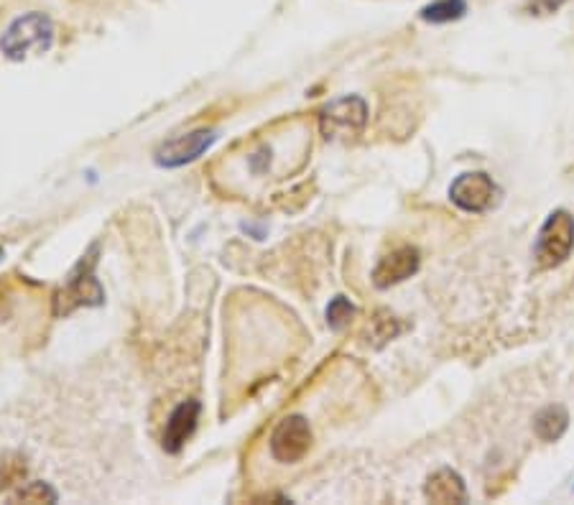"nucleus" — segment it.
<instances>
[{
  "instance_id": "obj_15",
  "label": "nucleus",
  "mask_w": 574,
  "mask_h": 505,
  "mask_svg": "<svg viewBox=\"0 0 574 505\" xmlns=\"http://www.w3.org/2000/svg\"><path fill=\"white\" fill-rule=\"evenodd\" d=\"M564 0H544V8L546 11H557L559 6H562Z\"/></svg>"
},
{
  "instance_id": "obj_12",
  "label": "nucleus",
  "mask_w": 574,
  "mask_h": 505,
  "mask_svg": "<svg viewBox=\"0 0 574 505\" xmlns=\"http://www.w3.org/2000/svg\"><path fill=\"white\" fill-rule=\"evenodd\" d=\"M467 13L465 0H434L432 6H427L421 11V18L429 23H449L457 21Z\"/></svg>"
},
{
  "instance_id": "obj_10",
  "label": "nucleus",
  "mask_w": 574,
  "mask_h": 505,
  "mask_svg": "<svg viewBox=\"0 0 574 505\" xmlns=\"http://www.w3.org/2000/svg\"><path fill=\"white\" fill-rule=\"evenodd\" d=\"M424 495H427L432 503H467V488L462 483V477L457 475L455 470L449 467H442V470L434 472L427 480V488H424Z\"/></svg>"
},
{
  "instance_id": "obj_2",
  "label": "nucleus",
  "mask_w": 574,
  "mask_h": 505,
  "mask_svg": "<svg viewBox=\"0 0 574 505\" xmlns=\"http://www.w3.org/2000/svg\"><path fill=\"white\" fill-rule=\"evenodd\" d=\"M574 248V217L557 210L546 217L536 240V261L541 268H554L569 258Z\"/></svg>"
},
{
  "instance_id": "obj_11",
  "label": "nucleus",
  "mask_w": 574,
  "mask_h": 505,
  "mask_svg": "<svg viewBox=\"0 0 574 505\" xmlns=\"http://www.w3.org/2000/svg\"><path fill=\"white\" fill-rule=\"evenodd\" d=\"M567 421V411H564L562 406H549V409H544L536 416V434H539L544 442H554V439H559L564 434Z\"/></svg>"
},
{
  "instance_id": "obj_13",
  "label": "nucleus",
  "mask_w": 574,
  "mask_h": 505,
  "mask_svg": "<svg viewBox=\"0 0 574 505\" xmlns=\"http://www.w3.org/2000/svg\"><path fill=\"white\" fill-rule=\"evenodd\" d=\"M353 314H355L353 304H350L345 296H337V299L330 304V309H327V322H330V327H335V330H342V327L353 319Z\"/></svg>"
},
{
  "instance_id": "obj_6",
  "label": "nucleus",
  "mask_w": 574,
  "mask_h": 505,
  "mask_svg": "<svg viewBox=\"0 0 574 505\" xmlns=\"http://www.w3.org/2000/svg\"><path fill=\"white\" fill-rule=\"evenodd\" d=\"M215 131H194V133H184V136L171 138L164 146L156 151V164L164 166V169H179V166L189 164V161L199 159L205 154L207 148L215 143Z\"/></svg>"
},
{
  "instance_id": "obj_4",
  "label": "nucleus",
  "mask_w": 574,
  "mask_h": 505,
  "mask_svg": "<svg viewBox=\"0 0 574 505\" xmlns=\"http://www.w3.org/2000/svg\"><path fill=\"white\" fill-rule=\"evenodd\" d=\"M449 197L465 212H488L501 202V189L483 171H470L457 176L449 187Z\"/></svg>"
},
{
  "instance_id": "obj_3",
  "label": "nucleus",
  "mask_w": 574,
  "mask_h": 505,
  "mask_svg": "<svg viewBox=\"0 0 574 505\" xmlns=\"http://www.w3.org/2000/svg\"><path fill=\"white\" fill-rule=\"evenodd\" d=\"M365 120H368V105H365V100H360V97L355 95H347L322 110V115H319V128H322V136L327 138H350L363 131Z\"/></svg>"
},
{
  "instance_id": "obj_8",
  "label": "nucleus",
  "mask_w": 574,
  "mask_h": 505,
  "mask_svg": "<svg viewBox=\"0 0 574 505\" xmlns=\"http://www.w3.org/2000/svg\"><path fill=\"white\" fill-rule=\"evenodd\" d=\"M199 419V403L197 401H184L182 406L174 409V414L166 421V432H164V449L171 454H177L179 449L184 447L189 437H192L194 426H197Z\"/></svg>"
},
{
  "instance_id": "obj_1",
  "label": "nucleus",
  "mask_w": 574,
  "mask_h": 505,
  "mask_svg": "<svg viewBox=\"0 0 574 505\" xmlns=\"http://www.w3.org/2000/svg\"><path fill=\"white\" fill-rule=\"evenodd\" d=\"M54 41V26L44 13H29L8 26V31L0 39V52L8 59L18 62L31 54L49 52Z\"/></svg>"
},
{
  "instance_id": "obj_14",
  "label": "nucleus",
  "mask_w": 574,
  "mask_h": 505,
  "mask_svg": "<svg viewBox=\"0 0 574 505\" xmlns=\"http://www.w3.org/2000/svg\"><path fill=\"white\" fill-rule=\"evenodd\" d=\"M16 500H26V503H54L57 493L44 483H31L29 488H23L21 493L16 495Z\"/></svg>"
},
{
  "instance_id": "obj_9",
  "label": "nucleus",
  "mask_w": 574,
  "mask_h": 505,
  "mask_svg": "<svg viewBox=\"0 0 574 505\" xmlns=\"http://www.w3.org/2000/svg\"><path fill=\"white\" fill-rule=\"evenodd\" d=\"M85 263V261H82ZM95 266V263H92ZM92 266L87 268L85 276H80V268L72 273V279H69L67 289L62 291V294L57 296V314H69L74 307H80V304H100V296L95 294H87V289H95V291H103L100 289V284L95 281V276H92Z\"/></svg>"
},
{
  "instance_id": "obj_7",
  "label": "nucleus",
  "mask_w": 574,
  "mask_h": 505,
  "mask_svg": "<svg viewBox=\"0 0 574 505\" xmlns=\"http://www.w3.org/2000/svg\"><path fill=\"white\" fill-rule=\"evenodd\" d=\"M416 268H419V250L404 245V248L391 250L388 256L381 258V263L373 271V284L378 289H388V286H396L414 276Z\"/></svg>"
},
{
  "instance_id": "obj_5",
  "label": "nucleus",
  "mask_w": 574,
  "mask_h": 505,
  "mask_svg": "<svg viewBox=\"0 0 574 505\" xmlns=\"http://www.w3.org/2000/svg\"><path fill=\"white\" fill-rule=\"evenodd\" d=\"M312 447V429L302 416H289L276 426L271 437V454L284 465L299 462Z\"/></svg>"
}]
</instances>
